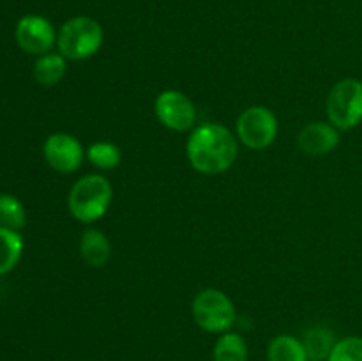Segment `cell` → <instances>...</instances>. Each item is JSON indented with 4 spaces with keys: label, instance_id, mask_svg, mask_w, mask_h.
<instances>
[{
    "label": "cell",
    "instance_id": "obj_1",
    "mask_svg": "<svg viewBox=\"0 0 362 361\" xmlns=\"http://www.w3.org/2000/svg\"><path fill=\"white\" fill-rule=\"evenodd\" d=\"M187 158L205 176L226 172L237 159V138L221 124H202L187 140Z\"/></svg>",
    "mask_w": 362,
    "mask_h": 361
},
{
    "label": "cell",
    "instance_id": "obj_2",
    "mask_svg": "<svg viewBox=\"0 0 362 361\" xmlns=\"http://www.w3.org/2000/svg\"><path fill=\"white\" fill-rule=\"evenodd\" d=\"M112 184L99 173L80 177L69 191V211L78 222L92 223L103 218L112 204Z\"/></svg>",
    "mask_w": 362,
    "mask_h": 361
},
{
    "label": "cell",
    "instance_id": "obj_3",
    "mask_svg": "<svg viewBox=\"0 0 362 361\" xmlns=\"http://www.w3.org/2000/svg\"><path fill=\"white\" fill-rule=\"evenodd\" d=\"M103 45V28L94 18L76 16L62 25L57 35L60 55L71 60H83L98 53Z\"/></svg>",
    "mask_w": 362,
    "mask_h": 361
},
{
    "label": "cell",
    "instance_id": "obj_4",
    "mask_svg": "<svg viewBox=\"0 0 362 361\" xmlns=\"http://www.w3.org/2000/svg\"><path fill=\"white\" fill-rule=\"evenodd\" d=\"M329 120L338 130H352L362 120V81L345 78L327 96Z\"/></svg>",
    "mask_w": 362,
    "mask_h": 361
},
{
    "label": "cell",
    "instance_id": "obj_5",
    "mask_svg": "<svg viewBox=\"0 0 362 361\" xmlns=\"http://www.w3.org/2000/svg\"><path fill=\"white\" fill-rule=\"evenodd\" d=\"M193 319L209 333H225L235 322V306L225 292L218 289H204L194 296Z\"/></svg>",
    "mask_w": 362,
    "mask_h": 361
},
{
    "label": "cell",
    "instance_id": "obj_6",
    "mask_svg": "<svg viewBox=\"0 0 362 361\" xmlns=\"http://www.w3.org/2000/svg\"><path fill=\"white\" fill-rule=\"evenodd\" d=\"M237 134L246 147L267 149L278 137V119L265 106H250L237 119Z\"/></svg>",
    "mask_w": 362,
    "mask_h": 361
},
{
    "label": "cell",
    "instance_id": "obj_7",
    "mask_svg": "<svg viewBox=\"0 0 362 361\" xmlns=\"http://www.w3.org/2000/svg\"><path fill=\"white\" fill-rule=\"evenodd\" d=\"M154 112L161 124L173 131L189 130L197 119L193 101L180 91H163L156 98Z\"/></svg>",
    "mask_w": 362,
    "mask_h": 361
},
{
    "label": "cell",
    "instance_id": "obj_8",
    "mask_svg": "<svg viewBox=\"0 0 362 361\" xmlns=\"http://www.w3.org/2000/svg\"><path fill=\"white\" fill-rule=\"evenodd\" d=\"M45 159L53 170L62 173L76 172L83 163V147L73 134L55 133L46 138L42 145Z\"/></svg>",
    "mask_w": 362,
    "mask_h": 361
},
{
    "label": "cell",
    "instance_id": "obj_9",
    "mask_svg": "<svg viewBox=\"0 0 362 361\" xmlns=\"http://www.w3.org/2000/svg\"><path fill=\"white\" fill-rule=\"evenodd\" d=\"M55 30L46 18L37 14L23 16L16 25V41L21 50L32 55H45L55 45Z\"/></svg>",
    "mask_w": 362,
    "mask_h": 361
},
{
    "label": "cell",
    "instance_id": "obj_10",
    "mask_svg": "<svg viewBox=\"0 0 362 361\" xmlns=\"http://www.w3.org/2000/svg\"><path fill=\"white\" fill-rule=\"evenodd\" d=\"M297 144L304 154L324 156L339 145L338 127L327 122H310L300 130Z\"/></svg>",
    "mask_w": 362,
    "mask_h": 361
},
{
    "label": "cell",
    "instance_id": "obj_11",
    "mask_svg": "<svg viewBox=\"0 0 362 361\" xmlns=\"http://www.w3.org/2000/svg\"><path fill=\"white\" fill-rule=\"evenodd\" d=\"M80 253L90 268H105L112 257V244L101 230L87 229L81 234Z\"/></svg>",
    "mask_w": 362,
    "mask_h": 361
},
{
    "label": "cell",
    "instance_id": "obj_12",
    "mask_svg": "<svg viewBox=\"0 0 362 361\" xmlns=\"http://www.w3.org/2000/svg\"><path fill=\"white\" fill-rule=\"evenodd\" d=\"M303 345L306 349V354L310 360L313 361H322L331 356L332 349H334V335H332L331 329L324 328V326H315V328L308 329L304 333Z\"/></svg>",
    "mask_w": 362,
    "mask_h": 361
},
{
    "label": "cell",
    "instance_id": "obj_13",
    "mask_svg": "<svg viewBox=\"0 0 362 361\" xmlns=\"http://www.w3.org/2000/svg\"><path fill=\"white\" fill-rule=\"evenodd\" d=\"M66 74V57L60 53H45L34 66V76L41 85H57Z\"/></svg>",
    "mask_w": 362,
    "mask_h": 361
},
{
    "label": "cell",
    "instance_id": "obj_14",
    "mask_svg": "<svg viewBox=\"0 0 362 361\" xmlns=\"http://www.w3.org/2000/svg\"><path fill=\"white\" fill-rule=\"evenodd\" d=\"M269 361H308L303 342L290 335L276 336L267 349Z\"/></svg>",
    "mask_w": 362,
    "mask_h": 361
},
{
    "label": "cell",
    "instance_id": "obj_15",
    "mask_svg": "<svg viewBox=\"0 0 362 361\" xmlns=\"http://www.w3.org/2000/svg\"><path fill=\"white\" fill-rule=\"evenodd\" d=\"M21 250H23V241L20 234L0 227V275H6L18 264Z\"/></svg>",
    "mask_w": 362,
    "mask_h": 361
},
{
    "label": "cell",
    "instance_id": "obj_16",
    "mask_svg": "<svg viewBox=\"0 0 362 361\" xmlns=\"http://www.w3.org/2000/svg\"><path fill=\"white\" fill-rule=\"evenodd\" d=\"M247 347L246 342L237 333H225L216 342L214 361H246Z\"/></svg>",
    "mask_w": 362,
    "mask_h": 361
},
{
    "label": "cell",
    "instance_id": "obj_17",
    "mask_svg": "<svg viewBox=\"0 0 362 361\" xmlns=\"http://www.w3.org/2000/svg\"><path fill=\"white\" fill-rule=\"evenodd\" d=\"M88 161L101 170H113L119 166L122 152L112 142H95L87 149Z\"/></svg>",
    "mask_w": 362,
    "mask_h": 361
},
{
    "label": "cell",
    "instance_id": "obj_18",
    "mask_svg": "<svg viewBox=\"0 0 362 361\" xmlns=\"http://www.w3.org/2000/svg\"><path fill=\"white\" fill-rule=\"evenodd\" d=\"M25 225V209L18 198L0 195V227L18 232Z\"/></svg>",
    "mask_w": 362,
    "mask_h": 361
},
{
    "label": "cell",
    "instance_id": "obj_19",
    "mask_svg": "<svg viewBox=\"0 0 362 361\" xmlns=\"http://www.w3.org/2000/svg\"><path fill=\"white\" fill-rule=\"evenodd\" d=\"M329 361H362V338L349 336L336 342Z\"/></svg>",
    "mask_w": 362,
    "mask_h": 361
}]
</instances>
